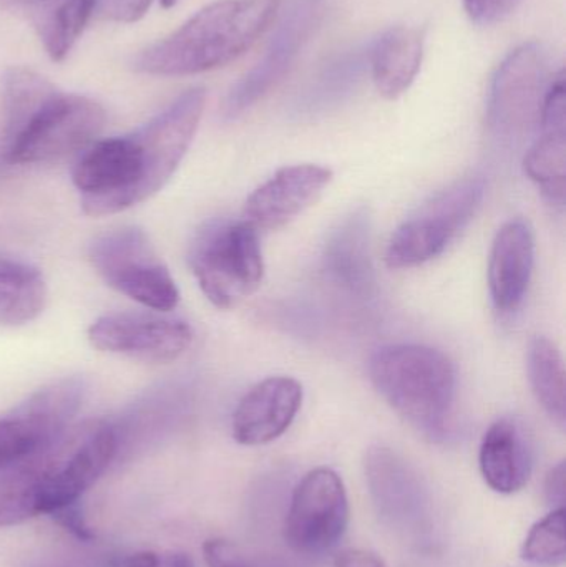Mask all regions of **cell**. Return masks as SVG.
I'll return each instance as SVG.
<instances>
[{
  "mask_svg": "<svg viewBox=\"0 0 566 567\" xmlns=\"http://www.w3.org/2000/svg\"><path fill=\"white\" fill-rule=\"evenodd\" d=\"M60 90L45 76L25 66H13L3 75V109H6V146L12 143L37 113Z\"/></svg>",
  "mask_w": 566,
  "mask_h": 567,
  "instance_id": "cb8c5ba5",
  "label": "cell"
},
{
  "mask_svg": "<svg viewBox=\"0 0 566 567\" xmlns=\"http://www.w3.org/2000/svg\"><path fill=\"white\" fill-rule=\"evenodd\" d=\"M527 373L538 405L558 429L565 430V365L557 343L544 336L535 337L527 350Z\"/></svg>",
  "mask_w": 566,
  "mask_h": 567,
  "instance_id": "603a6c76",
  "label": "cell"
},
{
  "mask_svg": "<svg viewBox=\"0 0 566 567\" xmlns=\"http://www.w3.org/2000/svg\"><path fill=\"white\" fill-rule=\"evenodd\" d=\"M369 379L379 395L412 429L442 440L457 400V370L442 350L422 343H391L372 353Z\"/></svg>",
  "mask_w": 566,
  "mask_h": 567,
  "instance_id": "3957f363",
  "label": "cell"
},
{
  "mask_svg": "<svg viewBox=\"0 0 566 567\" xmlns=\"http://www.w3.org/2000/svg\"><path fill=\"white\" fill-rule=\"evenodd\" d=\"M368 63L369 53L359 50H352L332 60L321 70L309 89V106H316V103L326 105L331 100L341 99L344 93H349L361 79Z\"/></svg>",
  "mask_w": 566,
  "mask_h": 567,
  "instance_id": "4316f807",
  "label": "cell"
},
{
  "mask_svg": "<svg viewBox=\"0 0 566 567\" xmlns=\"http://www.w3.org/2000/svg\"><path fill=\"white\" fill-rule=\"evenodd\" d=\"M535 266V238L524 219L505 223L492 243L488 290L495 309L512 313L521 309L531 287Z\"/></svg>",
  "mask_w": 566,
  "mask_h": 567,
  "instance_id": "e0dca14e",
  "label": "cell"
},
{
  "mask_svg": "<svg viewBox=\"0 0 566 567\" xmlns=\"http://www.w3.org/2000/svg\"><path fill=\"white\" fill-rule=\"evenodd\" d=\"M542 135L524 158L525 175L538 186L542 195L557 206L566 198V118L545 116Z\"/></svg>",
  "mask_w": 566,
  "mask_h": 567,
  "instance_id": "7402d4cb",
  "label": "cell"
},
{
  "mask_svg": "<svg viewBox=\"0 0 566 567\" xmlns=\"http://www.w3.org/2000/svg\"><path fill=\"white\" fill-rule=\"evenodd\" d=\"M281 0H218L178 30L146 47L133 60L153 76L198 75L228 65L248 52L271 25Z\"/></svg>",
  "mask_w": 566,
  "mask_h": 567,
  "instance_id": "6da1fadb",
  "label": "cell"
},
{
  "mask_svg": "<svg viewBox=\"0 0 566 567\" xmlns=\"http://www.w3.org/2000/svg\"><path fill=\"white\" fill-rule=\"evenodd\" d=\"M322 269L336 286L352 296L374 293L371 218L366 209H356L332 229L322 251Z\"/></svg>",
  "mask_w": 566,
  "mask_h": 567,
  "instance_id": "ac0fdd59",
  "label": "cell"
},
{
  "mask_svg": "<svg viewBox=\"0 0 566 567\" xmlns=\"http://www.w3.org/2000/svg\"><path fill=\"white\" fill-rule=\"evenodd\" d=\"M40 275L42 272L35 266L29 265V262L0 256V281L2 279L35 278V276Z\"/></svg>",
  "mask_w": 566,
  "mask_h": 567,
  "instance_id": "d6a6232c",
  "label": "cell"
},
{
  "mask_svg": "<svg viewBox=\"0 0 566 567\" xmlns=\"http://www.w3.org/2000/svg\"><path fill=\"white\" fill-rule=\"evenodd\" d=\"M522 559L538 567L565 566V506L552 509L532 526L522 546Z\"/></svg>",
  "mask_w": 566,
  "mask_h": 567,
  "instance_id": "484cf974",
  "label": "cell"
},
{
  "mask_svg": "<svg viewBox=\"0 0 566 567\" xmlns=\"http://www.w3.org/2000/svg\"><path fill=\"white\" fill-rule=\"evenodd\" d=\"M49 290L43 276L0 281V326L17 327L32 322L43 312Z\"/></svg>",
  "mask_w": 566,
  "mask_h": 567,
  "instance_id": "d4e9b609",
  "label": "cell"
},
{
  "mask_svg": "<svg viewBox=\"0 0 566 567\" xmlns=\"http://www.w3.org/2000/svg\"><path fill=\"white\" fill-rule=\"evenodd\" d=\"M29 9L47 55L62 62L95 13V0H33Z\"/></svg>",
  "mask_w": 566,
  "mask_h": 567,
  "instance_id": "44dd1931",
  "label": "cell"
},
{
  "mask_svg": "<svg viewBox=\"0 0 566 567\" xmlns=\"http://www.w3.org/2000/svg\"><path fill=\"white\" fill-rule=\"evenodd\" d=\"M86 393L89 383L83 377H63L0 415V472L59 439L79 415Z\"/></svg>",
  "mask_w": 566,
  "mask_h": 567,
  "instance_id": "52a82bcc",
  "label": "cell"
},
{
  "mask_svg": "<svg viewBox=\"0 0 566 567\" xmlns=\"http://www.w3.org/2000/svg\"><path fill=\"white\" fill-rule=\"evenodd\" d=\"M105 123V109L95 100L59 92L6 146V159L12 165L56 162L89 148Z\"/></svg>",
  "mask_w": 566,
  "mask_h": 567,
  "instance_id": "ba28073f",
  "label": "cell"
},
{
  "mask_svg": "<svg viewBox=\"0 0 566 567\" xmlns=\"http://www.w3.org/2000/svg\"><path fill=\"white\" fill-rule=\"evenodd\" d=\"M424 59V32L415 27H392L369 52L372 80L384 99L404 95Z\"/></svg>",
  "mask_w": 566,
  "mask_h": 567,
  "instance_id": "ffe728a7",
  "label": "cell"
},
{
  "mask_svg": "<svg viewBox=\"0 0 566 567\" xmlns=\"http://www.w3.org/2000/svg\"><path fill=\"white\" fill-rule=\"evenodd\" d=\"M485 193V179L469 176L429 199L389 239L388 268H418L444 255L477 215Z\"/></svg>",
  "mask_w": 566,
  "mask_h": 567,
  "instance_id": "5b68a950",
  "label": "cell"
},
{
  "mask_svg": "<svg viewBox=\"0 0 566 567\" xmlns=\"http://www.w3.org/2000/svg\"><path fill=\"white\" fill-rule=\"evenodd\" d=\"M153 0H95V13L103 20L133 23L148 12Z\"/></svg>",
  "mask_w": 566,
  "mask_h": 567,
  "instance_id": "f1b7e54d",
  "label": "cell"
},
{
  "mask_svg": "<svg viewBox=\"0 0 566 567\" xmlns=\"http://www.w3.org/2000/svg\"><path fill=\"white\" fill-rule=\"evenodd\" d=\"M478 466L492 492L515 495L524 489L534 472V450L525 426L511 416L492 423L482 439Z\"/></svg>",
  "mask_w": 566,
  "mask_h": 567,
  "instance_id": "d6986e66",
  "label": "cell"
},
{
  "mask_svg": "<svg viewBox=\"0 0 566 567\" xmlns=\"http://www.w3.org/2000/svg\"><path fill=\"white\" fill-rule=\"evenodd\" d=\"M364 466L369 493L379 516L402 532H419L425 519L428 499L418 472L388 446H372Z\"/></svg>",
  "mask_w": 566,
  "mask_h": 567,
  "instance_id": "5bb4252c",
  "label": "cell"
},
{
  "mask_svg": "<svg viewBox=\"0 0 566 567\" xmlns=\"http://www.w3.org/2000/svg\"><path fill=\"white\" fill-rule=\"evenodd\" d=\"M565 478V462H560L557 466H554V468L548 472L547 478H545V499H547L552 509L562 508V506H564Z\"/></svg>",
  "mask_w": 566,
  "mask_h": 567,
  "instance_id": "4dcf8cb0",
  "label": "cell"
},
{
  "mask_svg": "<svg viewBox=\"0 0 566 567\" xmlns=\"http://www.w3.org/2000/svg\"><path fill=\"white\" fill-rule=\"evenodd\" d=\"M159 567H162V566H159Z\"/></svg>",
  "mask_w": 566,
  "mask_h": 567,
  "instance_id": "8d00e7d4",
  "label": "cell"
},
{
  "mask_svg": "<svg viewBox=\"0 0 566 567\" xmlns=\"http://www.w3.org/2000/svg\"><path fill=\"white\" fill-rule=\"evenodd\" d=\"M206 105V90H186L168 109L133 133L142 150L143 173L136 203L146 202L165 188L188 153Z\"/></svg>",
  "mask_w": 566,
  "mask_h": 567,
  "instance_id": "8fae6325",
  "label": "cell"
},
{
  "mask_svg": "<svg viewBox=\"0 0 566 567\" xmlns=\"http://www.w3.org/2000/svg\"><path fill=\"white\" fill-rule=\"evenodd\" d=\"M332 172L326 166H285L246 199L243 221L256 231H276L295 221L306 209L318 203L332 182Z\"/></svg>",
  "mask_w": 566,
  "mask_h": 567,
  "instance_id": "4fadbf2b",
  "label": "cell"
},
{
  "mask_svg": "<svg viewBox=\"0 0 566 567\" xmlns=\"http://www.w3.org/2000/svg\"><path fill=\"white\" fill-rule=\"evenodd\" d=\"M2 2L9 3V6H23L29 9V6L33 0H2Z\"/></svg>",
  "mask_w": 566,
  "mask_h": 567,
  "instance_id": "e575fe53",
  "label": "cell"
},
{
  "mask_svg": "<svg viewBox=\"0 0 566 567\" xmlns=\"http://www.w3.org/2000/svg\"><path fill=\"white\" fill-rule=\"evenodd\" d=\"M119 455L112 420L70 425L35 455L3 470L30 518L79 503Z\"/></svg>",
  "mask_w": 566,
  "mask_h": 567,
  "instance_id": "7a4b0ae2",
  "label": "cell"
},
{
  "mask_svg": "<svg viewBox=\"0 0 566 567\" xmlns=\"http://www.w3.org/2000/svg\"><path fill=\"white\" fill-rule=\"evenodd\" d=\"M162 567H195V565L185 553H168V555L162 556Z\"/></svg>",
  "mask_w": 566,
  "mask_h": 567,
  "instance_id": "836d02e7",
  "label": "cell"
},
{
  "mask_svg": "<svg viewBox=\"0 0 566 567\" xmlns=\"http://www.w3.org/2000/svg\"><path fill=\"white\" fill-rule=\"evenodd\" d=\"M315 19V7L309 2L299 3L279 27L265 56L231 86L223 100L222 115L236 120L246 110L259 102L288 72L295 62Z\"/></svg>",
  "mask_w": 566,
  "mask_h": 567,
  "instance_id": "2e32d148",
  "label": "cell"
},
{
  "mask_svg": "<svg viewBox=\"0 0 566 567\" xmlns=\"http://www.w3.org/2000/svg\"><path fill=\"white\" fill-rule=\"evenodd\" d=\"M176 2H178V0H162V6L165 7V9H169V7L175 6Z\"/></svg>",
  "mask_w": 566,
  "mask_h": 567,
  "instance_id": "d590c367",
  "label": "cell"
},
{
  "mask_svg": "<svg viewBox=\"0 0 566 567\" xmlns=\"http://www.w3.org/2000/svg\"><path fill=\"white\" fill-rule=\"evenodd\" d=\"M188 262L199 289L218 309L238 306L265 278L258 231L243 219L206 223L189 246Z\"/></svg>",
  "mask_w": 566,
  "mask_h": 567,
  "instance_id": "277c9868",
  "label": "cell"
},
{
  "mask_svg": "<svg viewBox=\"0 0 566 567\" xmlns=\"http://www.w3.org/2000/svg\"><path fill=\"white\" fill-rule=\"evenodd\" d=\"M163 312H115L99 317L86 330L90 346L100 352L143 363L178 360L193 342L185 320Z\"/></svg>",
  "mask_w": 566,
  "mask_h": 567,
  "instance_id": "7c38bea8",
  "label": "cell"
},
{
  "mask_svg": "<svg viewBox=\"0 0 566 567\" xmlns=\"http://www.w3.org/2000/svg\"><path fill=\"white\" fill-rule=\"evenodd\" d=\"M349 515L348 492L341 476L328 466L311 470L292 489L286 513V543L298 555H326L346 535Z\"/></svg>",
  "mask_w": 566,
  "mask_h": 567,
  "instance_id": "9c48e42d",
  "label": "cell"
},
{
  "mask_svg": "<svg viewBox=\"0 0 566 567\" xmlns=\"http://www.w3.org/2000/svg\"><path fill=\"white\" fill-rule=\"evenodd\" d=\"M89 259L106 286L140 306L163 313L178 306V286L143 229L123 226L96 236Z\"/></svg>",
  "mask_w": 566,
  "mask_h": 567,
  "instance_id": "8992f818",
  "label": "cell"
},
{
  "mask_svg": "<svg viewBox=\"0 0 566 567\" xmlns=\"http://www.w3.org/2000/svg\"><path fill=\"white\" fill-rule=\"evenodd\" d=\"M335 567H385V565L375 553L361 548H348L338 553Z\"/></svg>",
  "mask_w": 566,
  "mask_h": 567,
  "instance_id": "1f68e13d",
  "label": "cell"
},
{
  "mask_svg": "<svg viewBox=\"0 0 566 567\" xmlns=\"http://www.w3.org/2000/svg\"><path fill=\"white\" fill-rule=\"evenodd\" d=\"M550 82L547 56L538 43H524L511 52L492 80L487 106L492 132L514 138L541 125Z\"/></svg>",
  "mask_w": 566,
  "mask_h": 567,
  "instance_id": "30bf717a",
  "label": "cell"
},
{
  "mask_svg": "<svg viewBox=\"0 0 566 567\" xmlns=\"http://www.w3.org/2000/svg\"><path fill=\"white\" fill-rule=\"evenodd\" d=\"M465 12L478 25H492L511 17L524 0H462Z\"/></svg>",
  "mask_w": 566,
  "mask_h": 567,
  "instance_id": "83f0119b",
  "label": "cell"
},
{
  "mask_svg": "<svg viewBox=\"0 0 566 567\" xmlns=\"http://www.w3.org/2000/svg\"><path fill=\"white\" fill-rule=\"evenodd\" d=\"M50 518L62 526L66 532L72 533L75 538L82 539V542H92L95 538L92 529L86 525L85 518H83L82 508L79 503H72V505L63 506V508L56 509L55 513L50 515Z\"/></svg>",
  "mask_w": 566,
  "mask_h": 567,
  "instance_id": "f546056e",
  "label": "cell"
},
{
  "mask_svg": "<svg viewBox=\"0 0 566 567\" xmlns=\"http://www.w3.org/2000/svg\"><path fill=\"white\" fill-rule=\"evenodd\" d=\"M302 385L292 377H269L256 383L233 412L231 435L243 446H261L281 439L302 405Z\"/></svg>",
  "mask_w": 566,
  "mask_h": 567,
  "instance_id": "9a60e30c",
  "label": "cell"
}]
</instances>
